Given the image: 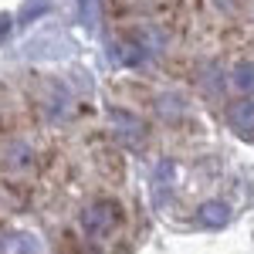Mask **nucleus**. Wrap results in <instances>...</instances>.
I'll list each match as a JSON object with an SVG mask.
<instances>
[{
  "label": "nucleus",
  "mask_w": 254,
  "mask_h": 254,
  "mask_svg": "<svg viewBox=\"0 0 254 254\" xmlns=\"http://www.w3.org/2000/svg\"><path fill=\"white\" fill-rule=\"evenodd\" d=\"M119 220H122L119 203H116V200H109V196H98V200H92V203L78 214V227H81V234H85V237L102 241V237H109L119 227Z\"/></svg>",
  "instance_id": "1"
},
{
  "label": "nucleus",
  "mask_w": 254,
  "mask_h": 254,
  "mask_svg": "<svg viewBox=\"0 0 254 254\" xmlns=\"http://www.w3.org/2000/svg\"><path fill=\"white\" fill-rule=\"evenodd\" d=\"M109 119H112V126H116V136L129 146V149H139L142 142H146V126L139 122L132 112H122V109H112L109 112Z\"/></svg>",
  "instance_id": "2"
},
{
  "label": "nucleus",
  "mask_w": 254,
  "mask_h": 254,
  "mask_svg": "<svg viewBox=\"0 0 254 254\" xmlns=\"http://www.w3.org/2000/svg\"><path fill=\"white\" fill-rule=\"evenodd\" d=\"M227 122L234 126L237 132H254V98H237L227 105Z\"/></svg>",
  "instance_id": "3"
},
{
  "label": "nucleus",
  "mask_w": 254,
  "mask_h": 254,
  "mask_svg": "<svg viewBox=\"0 0 254 254\" xmlns=\"http://www.w3.org/2000/svg\"><path fill=\"white\" fill-rule=\"evenodd\" d=\"M227 203H220V200H207V203H200V210H196V220L203 224V227H224L227 224Z\"/></svg>",
  "instance_id": "4"
},
{
  "label": "nucleus",
  "mask_w": 254,
  "mask_h": 254,
  "mask_svg": "<svg viewBox=\"0 0 254 254\" xmlns=\"http://www.w3.org/2000/svg\"><path fill=\"white\" fill-rule=\"evenodd\" d=\"M112 51H116V58L122 61V64H142V61H146V48H142L136 38H129V34L122 41H116Z\"/></svg>",
  "instance_id": "5"
},
{
  "label": "nucleus",
  "mask_w": 254,
  "mask_h": 254,
  "mask_svg": "<svg viewBox=\"0 0 254 254\" xmlns=\"http://www.w3.org/2000/svg\"><path fill=\"white\" fill-rule=\"evenodd\" d=\"M3 163H7L10 170L31 166V163H34V149H31V142H24V139H14V142L3 149Z\"/></svg>",
  "instance_id": "6"
},
{
  "label": "nucleus",
  "mask_w": 254,
  "mask_h": 254,
  "mask_svg": "<svg viewBox=\"0 0 254 254\" xmlns=\"http://www.w3.org/2000/svg\"><path fill=\"white\" fill-rule=\"evenodd\" d=\"M231 81H234V88H241L244 95H254V61H241L234 68V75H231Z\"/></svg>",
  "instance_id": "7"
},
{
  "label": "nucleus",
  "mask_w": 254,
  "mask_h": 254,
  "mask_svg": "<svg viewBox=\"0 0 254 254\" xmlns=\"http://www.w3.org/2000/svg\"><path fill=\"white\" fill-rule=\"evenodd\" d=\"M0 251H3V254H31V244H27V237L10 234V237H3Z\"/></svg>",
  "instance_id": "8"
},
{
  "label": "nucleus",
  "mask_w": 254,
  "mask_h": 254,
  "mask_svg": "<svg viewBox=\"0 0 254 254\" xmlns=\"http://www.w3.org/2000/svg\"><path fill=\"white\" fill-rule=\"evenodd\" d=\"M139 7H142V10H153V14H156V10H166V7H173L176 0H136Z\"/></svg>",
  "instance_id": "9"
},
{
  "label": "nucleus",
  "mask_w": 254,
  "mask_h": 254,
  "mask_svg": "<svg viewBox=\"0 0 254 254\" xmlns=\"http://www.w3.org/2000/svg\"><path fill=\"white\" fill-rule=\"evenodd\" d=\"M41 10H48V0H34V3H31V0H27V3H24V17H38Z\"/></svg>",
  "instance_id": "10"
},
{
  "label": "nucleus",
  "mask_w": 254,
  "mask_h": 254,
  "mask_svg": "<svg viewBox=\"0 0 254 254\" xmlns=\"http://www.w3.org/2000/svg\"><path fill=\"white\" fill-rule=\"evenodd\" d=\"M214 3H217V7H224L227 14H234V10H237V3H234V0H214Z\"/></svg>",
  "instance_id": "11"
},
{
  "label": "nucleus",
  "mask_w": 254,
  "mask_h": 254,
  "mask_svg": "<svg viewBox=\"0 0 254 254\" xmlns=\"http://www.w3.org/2000/svg\"><path fill=\"white\" fill-rule=\"evenodd\" d=\"M7 31H10V17L3 14V17H0V34H7Z\"/></svg>",
  "instance_id": "12"
}]
</instances>
